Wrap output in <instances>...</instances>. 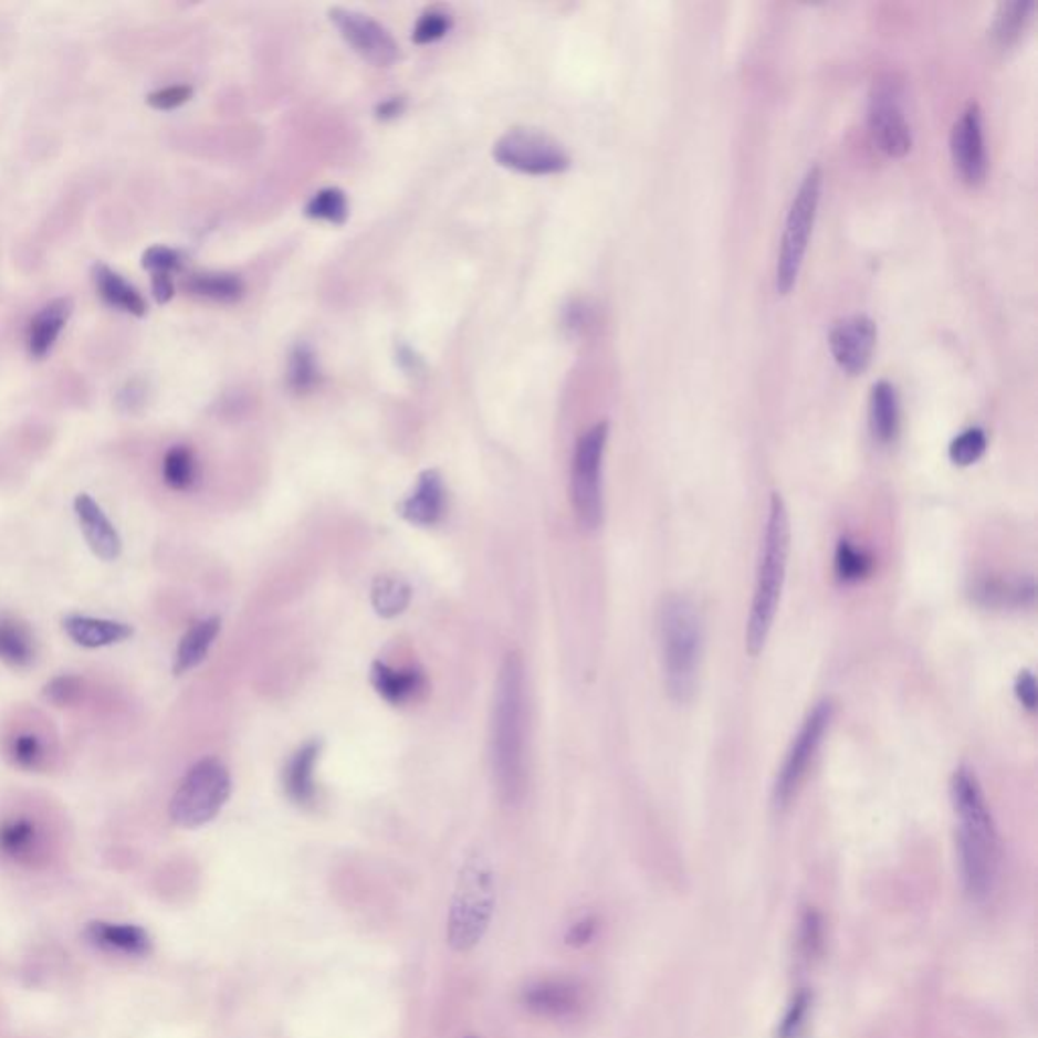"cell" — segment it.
<instances>
[{
    "instance_id": "d6a6232c",
    "label": "cell",
    "mask_w": 1038,
    "mask_h": 1038,
    "mask_svg": "<svg viewBox=\"0 0 1038 1038\" xmlns=\"http://www.w3.org/2000/svg\"><path fill=\"white\" fill-rule=\"evenodd\" d=\"M833 568H836L838 580H842L846 585H852V583H860L862 578L870 575L872 560H870L867 552L860 551L850 539H840L838 548H836V556H833Z\"/></svg>"
},
{
    "instance_id": "d6986e66",
    "label": "cell",
    "mask_w": 1038,
    "mask_h": 1038,
    "mask_svg": "<svg viewBox=\"0 0 1038 1038\" xmlns=\"http://www.w3.org/2000/svg\"><path fill=\"white\" fill-rule=\"evenodd\" d=\"M321 741H308L289 758L282 770V787L286 797L301 807H311L317 801L315 767L321 755Z\"/></svg>"
},
{
    "instance_id": "484cf974",
    "label": "cell",
    "mask_w": 1038,
    "mask_h": 1038,
    "mask_svg": "<svg viewBox=\"0 0 1038 1038\" xmlns=\"http://www.w3.org/2000/svg\"><path fill=\"white\" fill-rule=\"evenodd\" d=\"M220 629L221 621L218 617H208L203 621L191 625V629L181 637L177 651H175L172 672L177 675H184V673L196 670L197 665L208 658L209 649L213 646Z\"/></svg>"
},
{
    "instance_id": "74e56055",
    "label": "cell",
    "mask_w": 1038,
    "mask_h": 1038,
    "mask_svg": "<svg viewBox=\"0 0 1038 1038\" xmlns=\"http://www.w3.org/2000/svg\"><path fill=\"white\" fill-rule=\"evenodd\" d=\"M451 14L439 11V9H432V11H427V13L420 17V21L416 23L412 39H415V43H418V45L434 43V41L444 38V35L451 31Z\"/></svg>"
},
{
    "instance_id": "f546056e",
    "label": "cell",
    "mask_w": 1038,
    "mask_h": 1038,
    "mask_svg": "<svg viewBox=\"0 0 1038 1038\" xmlns=\"http://www.w3.org/2000/svg\"><path fill=\"white\" fill-rule=\"evenodd\" d=\"M199 469L193 451L184 444L172 447L162 459V481L172 491H189L197 483Z\"/></svg>"
},
{
    "instance_id": "6da1fadb",
    "label": "cell",
    "mask_w": 1038,
    "mask_h": 1038,
    "mask_svg": "<svg viewBox=\"0 0 1038 1038\" xmlns=\"http://www.w3.org/2000/svg\"><path fill=\"white\" fill-rule=\"evenodd\" d=\"M955 838L964 891L974 903H986L1000 880V838L976 773L957 767L950 783Z\"/></svg>"
},
{
    "instance_id": "f1b7e54d",
    "label": "cell",
    "mask_w": 1038,
    "mask_h": 1038,
    "mask_svg": "<svg viewBox=\"0 0 1038 1038\" xmlns=\"http://www.w3.org/2000/svg\"><path fill=\"white\" fill-rule=\"evenodd\" d=\"M7 758L17 769L41 770L50 761V748L33 731H19L7 741Z\"/></svg>"
},
{
    "instance_id": "ffe728a7",
    "label": "cell",
    "mask_w": 1038,
    "mask_h": 1038,
    "mask_svg": "<svg viewBox=\"0 0 1038 1038\" xmlns=\"http://www.w3.org/2000/svg\"><path fill=\"white\" fill-rule=\"evenodd\" d=\"M371 685L394 706H403L427 692V678L418 668H394L386 661L371 665Z\"/></svg>"
},
{
    "instance_id": "3957f363",
    "label": "cell",
    "mask_w": 1038,
    "mask_h": 1038,
    "mask_svg": "<svg viewBox=\"0 0 1038 1038\" xmlns=\"http://www.w3.org/2000/svg\"><path fill=\"white\" fill-rule=\"evenodd\" d=\"M704 619L685 595L663 597L658 609L661 675L668 696L678 704L696 694L704 660Z\"/></svg>"
},
{
    "instance_id": "cb8c5ba5",
    "label": "cell",
    "mask_w": 1038,
    "mask_h": 1038,
    "mask_svg": "<svg viewBox=\"0 0 1038 1038\" xmlns=\"http://www.w3.org/2000/svg\"><path fill=\"white\" fill-rule=\"evenodd\" d=\"M41 830L31 818H9L0 824V856L11 862H33L41 850Z\"/></svg>"
},
{
    "instance_id": "7402d4cb",
    "label": "cell",
    "mask_w": 1038,
    "mask_h": 1038,
    "mask_svg": "<svg viewBox=\"0 0 1038 1038\" xmlns=\"http://www.w3.org/2000/svg\"><path fill=\"white\" fill-rule=\"evenodd\" d=\"M870 432L880 444H889L897 439L901 427V403L899 394L891 381L880 379L870 391V408H868Z\"/></svg>"
},
{
    "instance_id": "7c38bea8",
    "label": "cell",
    "mask_w": 1038,
    "mask_h": 1038,
    "mask_svg": "<svg viewBox=\"0 0 1038 1038\" xmlns=\"http://www.w3.org/2000/svg\"><path fill=\"white\" fill-rule=\"evenodd\" d=\"M329 19L342 33V38L367 62L388 67L398 60V45L388 29H384L367 14L335 7L329 11Z\"/></svg>"
},
{
    "instance_id": "b9f144b4",
    "label": "cell",
    "mask_w": 1038,
    "mask_h": 1038,
    "mask_svg": "<svg viewBox=\"0 0 1038 1038\" xmlns=\"http://www.w3.org/2000/svg\"><path fill=\"white\" fill-rule=\"evenodd\" d=\"M1014 692H1016V698L1018 702L1025 706L1028 712H1035L1037 710V680H1035V673L1025 672L1018 673L1016 678V684H1014Z\"/></svg>"
},
{
    "instance_id": "8992f818",
    "label": "cell",
    "mask_w": 1038,
    "mask_h": 1038,
    "mask_svg": "<svg viewBox=\"0 0 1038 1038\" xmlns=\"http://www.w3.org/2000/svg\"><path fill=\"white\" fill-rule=\"evenodd\" d=\"M232 794L230 770L220 758H201L187 770L172 795L171 819L187 830L201 828L216 818Z\"/></svg>"
},
{
    "instance_id": "bcb514c9",
    "label": "cell",
    "mask_w": 1038,
    "mask_h": 1038,
    "mask_svg": "<svg viewBox=\"0 0 1038 1038\" xmlns=\"http://www.w3.org/2000/svg\"><path fill=\"white\" fill-rule=\"evenodd\" d=\"M464 1038H475V1037H464Z\"/></svg>"
},
{
    "instance_id": "1f68e13d",
    "label": "cell",
    "mask_w": 1038,
    "mask_h": 1038,
    "mask_svg": "<svg viewBox=\"0 0 1038 1038\" xmlns=\"http://www.w3.org/2000/svg\"><path fill=\"white\" fill-rule=\"evenodd\" d=\"M1030 11H1032V2H1028V0L1004 2L1000 11L996 13L994 27H992L994 39L1000 45H1010L1025 31L1026 23L1030 19Z\"/></svg>"
},
{
    "instance_id": "4fadbf2b",
    "label": "cell",
    "mask_w": 1038,
    "mask_h": 1038,
    "mask_svg": "<svg viewBox=\"0 0 1038 1038\" xmlns=\"http://www.w3.org/2000/svg\"><path fill=\"white\" fill-rule=\"evenodd\" d=\"M952 157L953 165L965 184L977 185L984 181L988 171V153L984 140L982 112L977 104H969L953 124Z\"/></svg>"
},
{
    "instance_id": "7bdbcfd3",
    "label": "cell",
    "mask_w": 1038,
    "mask_h": 1038,
    "mask_svg": "<svg viewBox=\"0 0 1038 1038\" xmlns=\"http://www.w3.org/2000/svg\"><path fill=\"white\" fill-rule=\"evenodd\" d=\"M595 933H597V921L593 916H587L570 927V931L566 933V941L570 945L580 947V945H587L588 941H593Z\"/></svg>"
},
{
    "instance_id": "44dd1931",
    "label": "cell",
    "mask_w": 1038,
    "mask_h": 1038,
    "mask_svg": "<svg viewBox=\"0 0 1038 1038\" xmlns=\"http://www.w3.org/2000/svg\"><path fill=\"white\" fill-rule=\"evenodd\" d=\"M62 625L65 636L70 637L75 646L86 649L118 646L135 633V629L123 621L98 619L87 615H67Z\"/></svg>"
},
{
    "instance_id": "d4e9b609",
    "label": "cell",
    "mask_w": 1038,
    "mask_h": 1038,
    "mask_svg": "<svg viewBox=\"0 0 1038 1038\" xmlns=\"http://www.w3.org/2000/svg\"><path fill=\"white\" fill-rule=\"evenodd\" d=\"M72 301L70 298H55L50 305L43 306L35 318L31 321L29 329V354L35 359H43L50 354L51 347L57 342L67 318L72 315Z\"/></svg>"
},
{
    "instance_id": "5bb4252c",
    "label": "cell",
    "mask_w": 1038,
    "mask_h": 1038,
    "mask_svg": "<svg viewBox=\"0 0 1038 1038\" xmlns=\"http://www.w3.org/2000/svg\"><path fill=\"white\" fill-rule=\"evenodd\" d=\"M877 347V325L867 315H852L833 325L830 333V352L836 364L846 374H862Z\"/></svg>"
},
{
    "instance_id": "f35d334b",
    "label": "cell",
    "mask_w": 1038,
    "mask_h": 1038,
    "mask_svg": "<svg viewBox=\"0 0 1038 1038\" xmlns=\"http://www.w3.org/2000/svg\"><path fill=\"white\" fill-rule=\"evenodd\" d=\"M811 1006V996L807 992H799L795 996L791 1006L783 1016L782 1026H779V1038H799L801 1030L806 1028L807 1014Z\"/></svg>"
},
{
    "instance_id": "83f0119b",
    "label": "cell",
    "mask_w": 1038,
    "mask_h": 1038,
    "mask_svg": "<svg viewBox=\"0 0 1038 1038\" xmlns=\"http://www.w3.org/2000/svg\"><path fill=\"white\" fill-rule=\"evenodd\" d=\"M412 600V588L398 576H378L371 585V605L384 619L402 615Z\"/></svg>"
},
{
    "instance_id": "277c9868",
    "label": "cell",
    "mask_w": 1038,
    "mask_h": 1038,
    "mask_svg": "<svg viewBox=\"0 0 1038 1038\" xmlns=\"http://www.w3.org/2000/svg\"><path fill=\"white\" fill-rule=\"evenodd\" d=\"M791 548V526L787 505L779 493H773L767 513V524L758 548L757 576L746 619L745 643L751 658H757L765 649L775 617L779 611L783 587L787 578Z\"/></svg>"
},
{
    "instance_id": "ee69618b",
    "label": "cell",
    "mask_w": 1038,
    "mask_h": 1038,
    "mask_svg": "<svg viewBox=\"0 0 1038 1038\" xmlns=\"http://www.w3.org/2000/svg\"><path fill=\"white\" fill-rule=\"evenodd\" d=\"M153 294H155V298L160 305L171 301L172 294H175L171 274H153Z\"/></svg>"
},
{
    "instance_id": "52a82bcc",
    "label": "cell",
    "mask_w": 1038,
    "mask_h": 1038,
    "mask_svg": "<svg viewBox=\"0 0 1038 1038\" xmlns=\"http://www.w3.org/2000/svg\"><path fill=\"white\" fill-rule=\"evenodd\" d=\"M609 439V424L599 422L580 437L573 459L570 495L580 526L599 530L605 515L602 503V459Z\"/></svg>"
},
{
    "instance_id": "f6af8a7d",
    "label": "cell",
    "mask_w": 1038,
    "mask_h": 1038,
    "mask_svg": "<svg viewBox=\"0 0 1038 1038\" xmlns=\"http://www.w3.org/2000/svg\"><path fill=\"white\" fill-rule=\"evenodd\" d=\"M403 111V99L402 98H390L386 99L384 104L378 106V116L388 120V118H396L400 112Z\"/></svg>"
},
{
    "instance_id": "ba28073f",
    "label": "cell",
    "mask_w": 1038,
    "mask_h": 1038,
    "mask_svg": "<svg viewBox=\"0 0 1038 1038\" xmlns=\"http://www.w3.org/2000/svg\"><path fill=\"white\" fill-rule=\"evenodd\" d=\"M821 179L824 177L819 167H811L799 185L789 213H787L782 250L777 256V291L782 294H787L794 289L801 262L806 256L807 242H809L816 213H818Z\"/></svg>"
},
{
    "instance_id": "5b68a950",
    "label": "cell",
    "mask_w": 1038,
    "mask_h": 1038,
    "mask_svg": "<svg viewBox=\"0 0 1038 1038\" xmlns=\"http://www.w3.org/2000/svg\"><path fill=\"white\" fill-rule=\"evenodd\" d=\"M495 906V880L487 860L471 856L457 880L449 915V943L457 952L473 950L487 933Z\"/></svg>"
},
{
    "instance_id": "ac0fdd59",
    "label": "cell",
    "mask_w": 1038,
    "mask_h": 1038,
    "mask_svg": "<svg viewBox=\"0 0 1038 1038\" xmlns=\"http://www.w3.org/2000/svg\"><path fill=\"white\" fill-rule=\"evenodd\" d=\"M86 937L94 947L104 952L120 953L143 957L150 953L153 941L147 929L133 923H111V921H92L84 929Z\"/></svg>"
},
{
    "instance_id": "60d3db41",
    "label": "cell",
    "mask_w": 1038,
    "mask_h": 1038,
    "mask_svg": "<svg viewBox=\"0 0 1038 1038\" xmlns=\"http://www.w3.org/2000/svg\"><path fill=\"white\" fill-rule=\"evenodd\" d=\"M193 96V90L189 86L162 87L159 92H153L147 102L150 108L155 111H172L184 106L187 99Z\"/></svg>"
},
{
    "instance_id": "7a4b0ae2",
    "label": "cell",
    "mask_w": 1038,
    "mask_h": 1038,
    "mask_svg": "<svg viewBox=\"0 0 1038 1038\" xmlns=\"http://www.w3.org/2000/svg\"><path fill=\"white\" fill-rule=\"evenodd\" d=\"M491 765L501 799L517 804L526 789V684L517 653L503 660L495 684Z\"/></svg>"
},
{
    "instance_id": "30bf717a",
    "label": "cell",
    "mask_w": 1038,
    "mask_h": 1038,
    "mask_svg": "<svg viewBox=\"0 0 1038 1038\" xmlns=\"http://www.w3.org/2000/svg\"><path fill=\"white\" fill-rule=\"evenodd\" d=\"M868 128L874 145L889 157H903L913 145L904 112L903 86L892 74L879 75L868 98Z\"/></svg>"
},
{
    "instance_id": "603a6c76",
    "label": "cell",
    "mask_w": 1038,
    "mask_h": 1038,
    "mask_svg": "<svg viewBox=\"0 0 1038 1038\" xmlns=\"http://www.w3.org/2000/svg\"><path fill=\"white\" fill-rule=\"evenodd\" d=\"M38 656V643L31 627L19 617L2 612L0 615V663L25 670Z\"/></svg>"
},
{
    "instance_id": "9c48e42d",
    "label": "cell",
    "mask_w": 1038,
    "mask_h": 1038,
    "mask_svg": "<svg viewBox=\"0 0 1038 1038\" xmlns=\"http://www.w3.org/2000/svg\"><path fill=\"white\" fill-rule=\"evenodd\" d=\"M831 721H833L831 700H821L807 712L806 721L801 722L791 745L787 748L782 767L777 770V777L773 783V806L777 809H785L794 801L801 783L806 782L809 767L814 765V758L818 757L819 746L830 731Z\"/></svg>"
},
{
    "instance_id": "9a60e30c",
    "label": "cell",
    "mask_w": 1038,
    "mask_h": 1038,
    "mask_svg": "<svg viewBox=\"0 0 1038 1038\" xmlns=\"http://www.w3.org/2000/svg\"><path fill=\"white\" fill-rule=\"evenodd\" d=\"M522 1002L530 1013L546 1018H573L585 1006L583 988L566 977H548L527 986Z\"/></svg>"
},
{
    "instance_id": "4316f807",
    "label": "cell",
    "mask_w": 1038,
    "mask_h": 1038,
    "mask_svg": "<svg viewBox=\"0 0 1038 1038\" xmlns=\"http://www.w3.org/2000/svg\"><path fill=\"white\" fill-rule=\"evenodd\" d=\"M92 274H94V282H96L99 296L108 305L116 306V308H120L124 313H130L135 317H145L147 315V301L140 296L135 286H130L128 282L124 281L120 274H116L114 270L104 266V264H96L92 270Z\"/></svg>"
},
{
    "instance_id": "e0dca14e",
    "label": "cell",
    "mask_w": 1038,
    "mask_h": 1038,
    "mask_svg": "<svg viewBox=\"0 0 1038 1038\" xmlns=\"http://www.w3.org/2000/svg\"><path fill=\"white\" fill-rule=\"evenodd\" d=\"M74 512L90 551L104 563L116 560L123 554V538L94 497L80 493L74 501Z\"/></svg>"
},
{
    "instance_id": "2e32d148",
    "label": "cell",
    "mask_w": 1038,
    "mask_h": 1038,
    "mask_svg": "<svg viewBox=\"0 0 1038 1038\" xmlns=\"http://www.w3.org/2000/svg\"><path fill=\"white\" fill-rule=\"evenodd\" d=\"M398 512L415 526H437L447 512V487L439 471L428 469L418 476L415 489L400 501Z\"/></svg>"
},
{
    "instance_id": "e575fe53",
    "label": "cell",
    "mask_w": 1038,
    "mask_h": 1038,
    "mask_svg": "<svg viewBox=\"0 0 1038 1038\" xmlns=\"http://www.w3.org/2000/svg\"><path fill=\"white\" fill-rule=\"evenodd\" d=\"M305 211L306 216L313 218V220L329 221L335 226H342L343 221L347 220V216H349L345 193L339 189H335V187L315 193L313 199L306 203Z\"/></svg>"
},
{
    "instance_id": "8d00e7d4",
    "label": "cell",
    "mask_w": 1038,
    "mask_h": 1038,
    "mask_svg": "<svg viewBox=\"0 0 1038 1038\" xmlns=\"http://www.w3.org/2000/svg\"><path fill=\"white\" fill-rule=\"evenodd\" d=\"M84 694V682L77 675H57L43 688V698L53 706H75Z\"/></svg>"
},
{
    "instance_id": "d590c367",
    "label": "cell",
    "mask_w": 1038,
    "mask_h": 1038,
    "mask_svg": "<svg viewBox=\"0 0 1038 1038\" xmlns=\"http://www.w3.org/2000/svg\"><path fill=\"white\" fill-rule=\"evenodd\" d=\"M988 447V437L982 428H967L962 434H957L950 444V459L957 466H969L982 459Z\"/></svg>"
},
{
    "instance_id": "836d02e7",
    "label": "cell",
    "mask_w": 1038,
    "mask_h": 1038,
    "mask_svg": "<svg viewBox=\"0 0 1038 1038\" xmlns=\"http://www.w3.org/2000/svg\"><path fill=\"white\" fill-rule=\"evenodd\" d=\"M318 384V366L313 349L306 343H298L289 359V386L296 394L311 391Z\"/></svg>"
},
{
    "instance_id": "ab89813d",
    "label": "cell",
    "mask_w": 1038,
    "mask_h": 1038,
    "mask_svg": "<svg viewBox=\"0 0 1038 1038\" xmlns=\"http://www.w3.org/2000/svg\"><path fill=\"white\" fill-rule=\"evenodd\" d=\"M181 254L167 245H153L143 254V266L153 274H171L172 270L181 269Z\"/></svg>"
},
{
    "instance_id": "4dcf8cb0",
    "label": "cell",
    "mask_w": 1038,
    "mask_h": 1038,
    "mask_svg": "<svg viewBox=\"0 0 1038 1038\" xmlns=\"http://www.w3.org/2000/svg\"><path fill=\"white\" fill-rule=\"evenodd\" d=\"M185 286L189 293L218 303H235L244 294V282L235 274H196Z\"/></svg>"
},
{
    "instance_id": "8fae6325",
    "label": "cell",
    "mask_w": 1038,
    "mask_h": 1038,
    "mask_svg": "<svg viewBox=\"0 0 1038 1038\" xmlns=\"http://www.w3.org/2000/svg\"><path fill=\"white\" fill-rule=\"evenodd\" d=\"M493 157L503 167L526 175L563 172L570 165L560 143L530 128H513L501 136L493 148Z\"/></svg>"
}]
</instances>
